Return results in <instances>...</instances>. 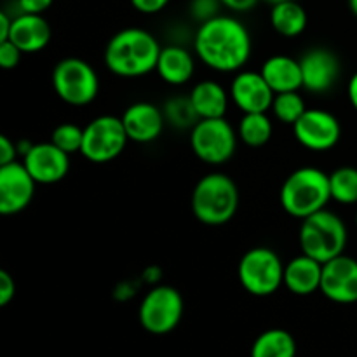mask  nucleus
Returning <instances> with one entry per match:
<instances>
[{
	"label": "nucleus",
	"instance_id": "nucleus-4",
	"mask_svg": "<svg viewBox=\"0 0 357 357\" xmlns=\"http://www.w3.org/2000/svg\"><path fill=\"white\" fill-rule=\"evenodd\" d=\"M331 201L330 174L317 167H298L282 183L279 202L289 216L305 220L314 213L326 209Z\"/></svg>",
	"mask_w": 357,
	"mask_h": 357
},
{
	"label": "nucleus",
	"instance_id": "nucleus-27",
	"mask_svg": "<svg viewBox=\"0 0 357 357\" xmlns=\"http://www.w3.org/2000/svg\"><path fill=\"white\" fill-rule=\"evenodd\" d=\"M271 110L281 124L291 126L293 128L300 121V117L307 112V105L298 91H288V93L275 94Z\"/></svg>",
	"mask_w": 357,
	"mask_h": 357
},
{
	"label": "nucleus",
	"instance_id": "nucleus-38",
	"mask_svg": "<svg viewBox=\"0 0 357 357\" xmlns=\"http://www.w3.org/2000/svg\"><path fill=\"white\" fill-rule=\"evenodd\" d=\"M347 96H349V101H351L352 108L357 112V72L351 77V80H349Z\"/></svg>",
	"mask_w": 357,
	"mask_h": 357
},
{
	"label": "nucleus",
	"instance_id": "nucleus-22",
	"mask_svg": "<svg viewBox=\"0 0 357 357\" xmlns=\"http://www.w3.org/2000/svg\"><path fill=\"white\" fill-rule=\"evenodd\" d=\"M190 100L199 119L225 117L229 110L230 93L216 80H201L190 91Z\"/></svg>",
	"mask_w": 357,
	"mask_h": 357
},
{
	"label": "nucleus",
	"instance_id": "nucleus-31",
	"mask_svg": "<svg viewBox=\"0 0 357 357\" xmlns=\"http://www.w3.org/2000/svg\"><path fill=\"white\" fill-rule=\"evenodd\" d=\"M23 52L20 51V47L13 44L10 40L0 42V66L3 70H14L20 65V59Z\"/></svg>",
	"mask_w": 357,
	"mask_h": 357
},
{
	"label": "nucleus",
	"instance_id": "nucleus-2",
	"mask_svg": "<svg viewBox=\"0 0 357 357\" xmlns=\"http://www.w3.org/2000/svg\"><path fill=\"white\" fill-rule=\"evenodd\" d=\"M160 44L143 28H124L108 40L103 61L108 72L122 79H138L157 68Z\"/></svg>",
	"mask_w": 357,
	"mask_h": 357
},
{
	"label": "nucleus",
	"instance_id": "nucleus-36",
	"mask_svg": "<svg viewBox=\"0 0 357 357\" xmlns=\"http://www.w3.org/2000/svg\"><path fill=\"white\" fill-rule=\"evenodd\" d=\"M225 9L234 10V13H248V10L255 9L260 0H220Z\"/></svg>",
	"mask_w": 357,
	"mask_h": 357
},
{
	"label": "nucleus",
	"instance_id": "nucleus-7",
	"mask_svg": "<svg viewBox=\"0 0 357 357\" xmlns=\"http://www.w3.org/2000/svg\"><path fill=\"white\" fill-rule=\"evenodd\" d=\"M51 80L56 96L70 107H86L100 94L98 72L80 58H65L56 63Z\"/></svg>",
	"mask_w": 357,
	"mask_h": 357
},
{
	"label": "nucleus",
	"instance_id": "nucleus-13",
	"mask_svg": "<svg viewBox=\"0 0 357 357\" xmlns=\"http://www.w3.org/2000/svg\"><path fill=\"white\" fill-rule=\"evenodd\" d=\"M321 293L340 305L357 303V260L347 255L323 264Z\"/></svg>",
	"mask_w": 357,
	"mask_h": 357
},
{
	"label": "nucleus",
	"instance_id": "nucleus-25",
	"mask_svg": "<svg viewBox=\"0 0 357 357\" xmlns=\"http://www.w3.org/2000/svg\"><path fill=\"white\" fill-rule=\"evenodd\" d=\"M274 126L267 112H258V114H243V119L237 128V136L244 145L251 149H260L265 146L272 138Z\"/></svg>",
	"mask_w": 357,
	"mask_h": 357
},
{
	"label": "nucleus",
	"instance_id": "nucleus-1",
	"mask_svg": "<svg viewBox=\"0 0 357 357\" xmlns=\"http://www.w3.org/2000/svg\"><path fill=\"white\" fill-rule=\"evenodd\" d=\"M195 56L208 68L220 73H237L250 61L251 33L237 17L218 14L199 24L194 38Z\"/></svg>",
	"mask_w": 357,
	"mask_h": 357
},
{
	"label": "nucleus",
	"instance_id": "nucleus-35",
	"mask_svg": "<svg viewBox=\"0 0 357 357\" xmlns=\"http://www.w3.org/2000/svg\"><path fill=\"white\" fill-rule=\"evenodd\" d=\"M54 0H17V7L21 13L26 14H44Z\"/></svg>",
	"mask_w": 357,
	"mask_h": 357
},
{
	"label": "nucleus",
	"instance_id": "nucleus-10",
	"mask_svg": "<svg viewBox=\"0 0 357 357\" xmlns=\"http://www.w3.org/2000/svg\"><path fill=\"white\" fill-rule=\"evenodd\" d=\"M129 138L121 117L100 115L84 128L82 153L89 162L107 164L115 160L128 146Z\"/></svg>",
	"mask_w": 357,
	"mask_h": 357
},
{
	"label": "nucleus",
	"instance_id": "nucleus-15",
	"mask_svg": "<svg viewBox=\"0 0 357 357\" xmlns=\"http://www.w3.org/2000/svg\"><path fill=\"white\" fill-rule=\"evenodd\" d=\"M230 100L243 114L268 112L275 93L260 72L241 70L230 82Z\"/></svg>",
	"mask_w": 357,
	"mask_h": 357
},
{
	"label": "nucleus",
	"instance_id": "nucleus-3",
	"mask_svg": "<svg viewBox=\"0 0 357 357\" xmlns=\"http://www.w3.org/2000/svg\"><path fill=\"white\" fill-rule=\"evenodd\" d=\"M239 187L225 173H208L195 183L190 206L195 220L202 225L222 227L229 223L239 209Z\"/></svg>",
	"mask_w": 357,
	"mask_h": 357
},
{
	"label": "nucleus",
	"instance_id": "nucleus-11",
	"mask_svg": "<svg viewBox=\"0 0 357 357\" xmlns=\"http://www.w3.org/2000/svg\"><path fill=\"white\" fill-rule=\"evenodd\" d=\"M293 135L303 149L310 152H328L340 142L342 126L331 112L307 108L305 114L293 126Z\"/></svg>",
	"mask_w": 357,
	"mask_h": 357
},
{
	"label": "nucleus",
	"instance_id": "nucleus-21",
	"mask_svg": "<svg viewBox=\"0 0 357 357\" xmlns=\"http://www.w3.org/2000/svg\"><path fill=\"white\" fill-rule=\"evenodd\" d=\"M157 75L169 86H183L195 73V59L190 51L181 45H166L157 59Z\"/></svg>",
	"mask_w": 357,
	"mask_h": 357
},
{
	"label": "nucleus",
	"instance_id": "nucleus-29",
	"mask_svg": "<svg viewBox=\"0 0 357 357\" xmlns=\"http://www.w3.org/2000/svg\"><path fill=\"white\" fill-rule=\"evenodd\" d=\"M51 142L68 155L80 153L84 142V129L80 126L72 124V122H63V124L56 126L54 131L51 132Z\"/></svg>",
	"mask_w": 357,
	"mask_h": 357
},
{
	"label": "nucleus",
	"instance_id": "nucleus-26",
	"mask_svg": "<svg viewBox=\"0 0 357 357\" xmlns=\"http://www.w3.org/2000/svg\"><path fill=\"white\" fill-rule=\"evenodd\" d=\"M331 201L338 204H357V167L342 166L330 174Z\"/></svg>",
	"mask_w": 357,
	"mask_h": 357
},
{
	"label": "nucleus",
	"instance_id": "nucleus-18",
	"mask_svg": "<svg viewBox=\"0 0 357 357\" xmlns=\"http://www.w3.org/2000/svg\"><path fill=\"white\" fill-rule=\"evenodd\" d=\"M9 40L26 54L42 51L51 42V26L42 14L20 13L13 17Z\"/></svg>",
	"mask_w": 357,
	"mask_h": 357
},
{
	"label": "nucleus",
	"instance_id": "nucleus-40",
	"mask_svg": "<svg viewBox=\"0 0 357 357\" xmlns=\"http://www.w3.org/2000/svg\"><path fill=\"white\" fill-rule=\"evenodd\" d=\"M267 3H271V6H274V3H279V2H286V0H265Z\"/></svg>",
	"mask_w": 357,
	"mask_h": 357
},
{
	"label": "nucleus",
	"instance_id": "nucleus-41",
	"mask_svg": "<svg viewBox=\"0 0 357 357\" xmlns=\"http://www.w3.org/2000/svg\"><path fill=\"white\" fill-rule=\"evenodd\" d=\"M356 227H357V213H356Z\"/></svg>",
	"mask_w": 357,
	"mask_h": 357
},
{
	"label": "nucleus",
	"instance_id": "nucleus-28",
	"mask_svg": "<svg viewBox=\"0 0 357 357\" xmlns=\"http://www.w3.org/2000/svg\"><path fill=\"white\" fill-rule=\"evenodd\" d=\"M164 119L166 124L174 129H192L197 124L199 119L190 96H174L164 103Z\"/></svg>",
	"mask_w": 357,
	"mask_h": 357
},
{
	"label": "nucleus",
	"instance_id": "nucleus-24",
	"mask_svg": "<svg viewBox=\"0 0 357 357\" xmlns=\"http://www.w3.org/2000/svg\"><path fill=\"white\" fill-rule=\"evenodd\" d=\"M251 357H296V340L289 331L272 328L257 337Z\"/></svg>",
	"mask_w": 357,
	"mask_h": 357
},
{
	"label": "nucleus",
	"instance_id": "nucleus-12",
	"mask_svg": "<svg viewBox=\"0 0 357 357\" xmlns=\"http://www.w3.org/2000/svg\"><path fill=\"white\" fill-rule=\"evenodd\" d=\"M37 181L31 178L23 162L0 166V215L13 216L31 204Z\"/></svg>",
	"mask_w": 357,
	"mask_h": 357
},
{
	"label": "nucleus",
	"instance_id": "nucleus-19",
	"mask_svg": "<svg viewBox=\"0 0 357 357\" xmlns=\"http://www.w3.org/2000/svg\"><path fill=\"white\" fill-rule=\"evenodd\" d=\"M323 264L307 255H298L284 265V288L298 296H309L321 289Z\"/></svg>",
	"mask_w": 357,
	"mask_h": 357
},
{
	"label": "nucleus",
	"instance_id": "nucleus-30",
	"mask_svg": "<svg viewBox=\"0 0 357 357\" xmlns=\"http://www.w3.org/2000/svg\"><path fill=\"white\" fill-rule=\"evenodd\" d=\"M220 7H223L220 0H190L188 10H190V16L194 17L195 21L206 23V21L218 16Z\"/></svg>",
	"mask_w": 357,
	"mask_h": 357
},
{
	"label": "nucleus",
	"instance_id": "nucleus-23",
	"mask_svg": "<svg viewBox=\"0 0 357 357\" xmlns=\"http://www.w3.org/2000/svg\"><path fill=\"white\" fill-rule=\"evenodd\" d=\"M307 23H309L307 10L296 0H286V2H279L272 6L271 26L281 37H300L307 30Z\"/></svg>",
	"mask_w": 357,
	"mask_h": 357
},
{
	"label": "nucleus",
	"instance_id": "nucleus-5",
	"mask_svg": "<svg viewBox=\"0 0 357 357\" xmlns=\"http://www.w3.org/2000/svg\"><path fill=\"white\" fill-rule=\"evenodd\" d=\"M347 227L333 211L321 209L302 220L298 232L300 251L314 260L326 264L344 255L347 246Z\"/></svg>",
	"mask_w": 357,
	"mask_h": 357
},
{
	"label": "nucleus",
	"instance_id": "nucleus-33",
	"mask_svg": "<svg viewBox=\"0 0 357 357\" xmlns=\"http://www.w3.org/2000/svg\"><path fill=\"white\" fill-rule=\"evenodd\" d=\"M129 2L139 14H159L169 6L171 0H129Z\"/></svg>",
	"mask_w": 357,
	"mask_h": 357
},
{
	"label": "nucleus",
	"instance_id": "nucleus-39",
	"mask_svg": "<svg viewBox=\"0 0 357 357\" xmlns=\"http://www.w3.org/2000/svg\"><path fill=\"white\" fill-rule=\"evenodd\" d=\"M349 9L357 17V0H349Z\"/></svg>",
	"mask_w": 357,
	"mask_h": 357
},
{
	"label": "nucleus",
	"instance_id": "nucleus-6",
	"mask_svg": "<svg viewBox=\"0 0 357 357\" xmlns=\"http://www.w3.org/2000/svg\"><path fill=\"white\" fill-rule=\"evenodd\" d=\"M237 278L250 295L271 296L284 286V264L271 248H251L237 265Z\"/></svg>",
	"mask_w": 357,
	"mask_h": 357
},
{
	"label": "nucleus",
	"instance_id": "nucleus-14",
	"mask_svg": "<svg viewBox=\"0 0 357 357\" xmlns=\"http://www.w3.org/2000/svg\"><path fill=\"white\" fill-rule=\"evenodd\" d=\"M23 164L37 185H54L70 171V155L52 142L33 143L23 155Z\"/></svg>",
	"mask_w": 357,
	"mask_h": 357
},
{
	"label": "nucleus",
	"instance_id": "nucleus-37",
	"mask_svg": "<svg viewBox=\"0 0 357 357\" xmlns=\"http://www.w3.org/2000/svg\"><path fill=\"white\" fill-rule=\"evenodd\" d=\"M10 28H13V17L7 13H0V42L9 40Z\"/></svg>",
	"mask_w": 357,
	"mask_h": 357
},
{
	"label": "nucleus",
	"instance_id": "nucleus-34",
	"mask_svg": "<svg viewBox=\"0 0 357 357\" xmlns=\"http://www.w3.org/2000/svg\"><path fill=\"white\" fill-rule=\"evenodd\" d=\"M17 153H20L17 143L13 142L9 136H0V166H7V164L14 162Z\"/></svg>",
	"mask_w": 357,
	"mask_h": 357
},
{
	"label": "nucleus",
	"instance_id": "nucleus-9",
	"mask_svg": "<svg viewBox=\"0 0 357 357\" xmlns=\"http://www.w3.org/2000/svg\"><path fill=\"white\" fill-rule=\"evenodd\" d=\"M183 310V296L176 288L153 286L139 303V324L152 335H167L181 323Z\"/></svg>",
	"mask_w": 357,
	"mask_h": 357
},
{
	"label": "nucleus",
	"instance_id": "nucleus-20",
	"mask_svg": "<svg viewBox=\"0 0 357 357\" xmlns=\"http://www.w3.org/2000/svg\"><path fill=\"white\" fill-rule=\"evenodd\" d=\"M260 73L267 80L275 94L288 93V91H298L303 87L302 66L300 59L291 58L286 54H274L267 58L261 65Z\"/></svg>",
	"mask_w": 357,
	"mask_h": 357
},
{
	"label": "nucleus",
	"instance_id": "nucleus-8",
	"mask_svg": "<svg viewBox=\"0 0 357 357\" xmlns=\"http://www.w3.org/2000/svg\"><path fill=\"white\" fill-rule=\"evenodd\" d=\"M237 132L225 117L201 119L190 129V149L209 166L229 162L237 150Z\"/></svg>",
	"mask_w": 357,
	"mask_h": 357
},
{
	"label": "nucleus",
	"instance_id": "nucleus-16",
	"mask_svg": "<svg viewBox=\"0 0 357 357\" xmlns=\"http://www.w3.org/2000/svg\"><path fill=\"white\" fill-rule=\"evenodd\" d=\"M302 66V89L312 94H324L337 84L340 77V61L330 49L314 47L300 58Z\"/></svg>",
	"mask_w": 357,
	"mask_h": 357
},
{
	"label": "nucleus",
	"instance_id": "nucleus-32",
	"mask_svg": "<svg viewBox=\"0 0 357 357\" xmlns=\"http://www.w3.org/2000/svg\"><path fill=\"white\" fill-rule=\"evenodd\" d=\"M16 296V281L7 271H0V307L9 305Z\"/></svg>",
	"mask_w": 357,
	"mask_h": 357
},
{
	"label": "nucleus",
	"instance_id": "nucleus-17",
	"mask_svg": "<svg viewBox=\"0 0 357 357\" xmlns=\"http://www.w3.org/2000/svg\"><path fill=\"white\" fill-rule=\"evenodd\" d=\"M121 119L129 142L142 143V145L155 142L162 135L164 124H166L162 108L149 101H136L129 105Z\"/></svg>",
	"mask_w": 357,
	"mask_h": 357
}]
</instances>
